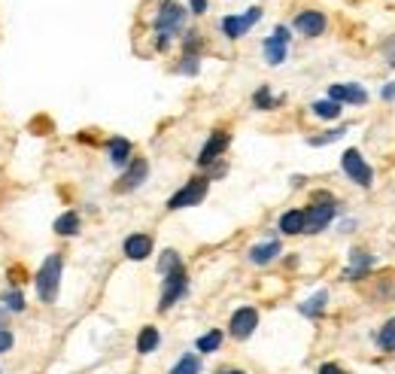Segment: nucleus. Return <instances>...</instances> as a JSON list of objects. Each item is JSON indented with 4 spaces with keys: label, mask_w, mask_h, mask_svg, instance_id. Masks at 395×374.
<instances>
[{
    "label": "nucleus",
    "mask_w": 395,
    "mask_h": 374,
    "mask_svg": "<svg viewBox=\"0 0 395 374\" xmlns=\"http://www.w3.org/2000/svg\"><path fill=\"white\" fill-rule=\"evenodd\" d=\"M61 268H64V259L55 253V256H49L43 265H40L37 277H34V283H37V295L40 301H46V305H52L55 299H58V286H61Z\"/></svg>",
    "instance_id": "obj_1"
},
{
    "label": "nucleus",
    "mask_w": 395,
    "mask_h": 374,
    "mask_svg": "<svg viewBox=\"0 0 395 374\" xmlns=\"http://www.w3.org/2000/svg\"><path fill=\"white\" fill-rule=\"evenodd\" d=\"M182 19H186V10L173 0H165L158 10V19H155V31H158V49H167L171 37L182 27Z\"/></svg>",
    "instance_id": "obj_2"
},
{
    "label": "nucleus",
    "mask_w": 395,
    "mask_h": 374,
    "mask_svg": "<svg viewBox=\"0 0 395 374\" xmlns=\"http://www.w3.org/2000/svg\"><path fill=\"white\" fill-rule=\"evenodd\" d=\"M335 213H337L335 198H331V195H316V204H310L304 210V231L316 235V231L328 229V222L335 220Z\"/></svg>",
    "instance_id": "obj_3"
},
{
    "label": "nucleus",
    "mask_w": 395,
    "mask_h": 374,
    "mask_svg": "<svg viewBox=\"0 0 395 374\" xmlns=\"http://www.w3.org/2000/svg\"><path fill=\"white\" fill-rule=\"evenodd\" d=\"M207 189H210V180H207V176H192V180H189L186 186L180 189V192L171 195V201H167V210L195 207V204H201L204 198H207Z\"/></svg>",
    "instance_id": "obj_4"
},
{
    "label": "nucleus",
    "mask_w": 395,
    "mask_h": 374,
    "mask_svg": "<svg viewBox=\"0 0 395 374\" xmlns=\"http://www.w3.org/2000/svg\"><path fill=\"white\" fill-rule=\"evenodd\" d=\"M189 292V277H186V268H176V271L165 274V289H161V301H158V310H171L182 295Z\"/></svg>",
    "instance_id": "obj_5"
},
{
    "label": "nucleus",
    "mask_w": 395,
    "mask_h": 374,
    "mask_svg": "<svg viewBox=\"0 0 395 374\" xmlns=\"http://www.w3.org/2000/svg\"><path fill=\"white\" fill-rule=\"evenodd\" d=\"M341 165H344V174H347L352 183H359V186H365V189L371 186L374 171L368 167V161L362 159V152H359V150H347V152H344Z\"/></svg>",
    "instance_id": "obj_6"
},
{
    "label": "nucleus",
    "mask_w": 395,
    "mask_h": 374,
    "mask_svg": "<svg viewBox=\"0 0 395 374\" xmlns=\"http://www.w3.org/2000/svg\"><path fill=\"white\" fill-rule=\"evenodd\" d=\"M256 326H259L256 307H237L228 320V331H231V338H237V341H246V338L256 331Z\"/></svg>",
    "instance_id": "obj_7"
},
{
    "label": "nucleus",
    "mask_w": 395,
    "mask_h": 374,
    "mask_svg": "<svg viewBox=\"0 0 395 374\" xmlns=\"http://www.w3.org/2000/svg\"><path fill=\"white\" fill-rule=\"evenodd\" d=\"M259 19H262V10L252 6V10H246L243 16H225L222 19V31H225V37H228V40H237V37H243V34L250 31Z\"/></svg>",
    "instance_id": "obj_8"
},
{
    "label": "nucleus",
    "mask_w": 395,
    "mask_h": 374,
    "mask_svg": "<svg viewBox=\"0 0 395 374\" xmlns=\"http://www.w3.org/2000/svg\"><path fill=\"white\" fill-rule=\"evenodd\" d=\"M286 46H289V27H274V34L265 40V58L267 65H283L286 61Z\"/></svg>",
    "instance_id": "obj_9"
},
{
    "label": "nucleus",
    "mask_w": 395,
    "mask_h": 374,
    "mask_svg": "<svg viewBox=\"0 0 395 374\" xmlns=\"http://www.w3.org/2000/svg\"><path fill=\"white\" fill-rule=\"evenodd\" d=\"M228 131H213V134H210V140H207V143H204V150H201V155H198V165H201V167H207V165H213V161L216 159H219V155L225 152V150H228Z\"/></svg>",
    "instance_id": "obj_10"
},
{
    "label": "nucleus",
    "mask_w": 395,
    "mask_h": 374,
    "mask_svg": "<svg viewBox=\"0 0 395 374\" xmlns=\"http://www.w3.org/2000/svg\"><path fill=\"white\" fill-rule=\"evenodd\" d=\"M295 27H298L301 34H307V37H320V34L326 31V16L316 10L298 12V16H295Z\"/></svg>",
    "instance_id": "obj_11"
},
{
    "label": "nucleus",
    "mask_w": 395,
    "mask_h": 374,
    "mask_svg": "<svg viewBox=\"0 0 395 374\" xmlns=\"http://www.w3.org/2000/svg\"><path fill=\"white\" fill-rule=\"evenodd\" d=\"M146 174H149V165H146V159H134L128 165V171H125L122 183H119V192H131V189H137L140 183L146 180Z\"/></svg>",
    "instance_id": "obj_12"
},
{
    "label": "nucleus",
    "mask_w": 395,
    "mask_h": 374,
    "mask_svg": "<svg viewBox=\"0 0 395 374\" xmlns=\"http://www.w3.org/2000/svg\"><path fill=\"white\" fill-rule=\"evenodd\" d=\"M152 253V237L149 235H131L125 237V256L134 259V262H143Z\"/></svg>",
    "instance_id": "obj_13"
},
{
    "label": "nucleus",
    "mask_w": 395,
    "mask_h": 374,
    "mask_svg": "<svg viewBox=\"0 0 395 374\" xmlns=\"http://www.w3.org/2000/svg\"><path fill=\"white\" fill-rule=\"evenodd\" d=\"M328 97H331V101H337V104H365V101H368L365 89H359V86H331Z\"/></svg>",
    "instance_id": "obj_14"
},
{
    "label": "nucleus",
    "mask_w": 395,
    "mask_h": 374,
    "mask_svg": "<svg viewBox=\"0 0 395 374\" xmlns=\"http://www.w3.org/2000/svg\"><path fill=\"white\" fill-rule=\"evenodd\" d=\"M280 256V241H265V244H256L250 250V262L252 265H267Z\"/></svg>",
    "instance_id": "obj_15"
},
{
    "label": "nucleus",
    "mask_w": 395,
    "mask_h": 374,
    "mask_svg": "<svg viewBox=\"0 0 395 374\" xmlns=\"http://www.w3.org/2000/svg\"><path fill=\"white\" fill-rule=\"evenodd\" d=\"M110 161H112L116 167L131 165V140H125V137H112V140H110Z\"/></svg>",
    "instance_id": "obj_16"
},
{
    "label": "nucleus",
    "mask_w": 395,
    "mask_h": 374,
    "mask_svg": "<svg viewBox=\"0 0 395 374\" xmlns=\"http://www.w3.org/2000/svg\"><path fill=\"white\" fill-rule=\"evenodd\" d=\"M280 231L283 235H301L304 231V210H286L280 216Z\"/></svg>",
    "instance_id": "obj_17"
},
{
    "label": "nucleus",
    "mask_w": 395,
    "mask_h": 374,
    "mask_svg": "<svg viewBox=\"0 0 395 374\" xmlns=\"http://www.w3.org/2000/svg\"><path fill=\"white\" fill-rule=\"evenodd\" d=\"M158 344H161V335H158V329L155 326H143L140 329V335H137V353H152V350H158Z\"/></svg>",
    "instance_id": "obj_18"
},
{
    "label": "nucleus",
    "mask_w": 395,
    "mask_h": 374,
    "mask_svg": "<svg viewBox=\"0 0 395 374\" xmlns=\"http://www.w3.org/2000/svg\"><path fill=\"white\" fill-rule=\"evenodd\" d=\"M76 231H80V213H73V210H67V213H61L58 220H55V235L73 237Z\"/></svg>",
    "instance_id": "obj_19"
},
{
    "label": "nucleus",
    "mask_w": 395,
    "mask_h": 374,
    "mask_svg": "<svg viewBox=\"0 0 395 374\" xmlns=\"http://www.w3.org/2000/svg\"><path fill=\"white\" fill-rule=\"evenodd\" d=\"M195 347H198V353H216V350L222 347V331L219 329H210L207 335L198 338Z\"/></svg>",
    "instance_id": "obj_20"
},
{
    "label": "nucleus",
    "mask_w": 395,
    "mask_h": 374,
    "mask_svg": "<svg viewBox=\"0 0 395 374\" xmlns=\"http://www.w3.org/2000/svg\"><path fill=\"white\" fill-rule=\"evenodd\" d=\"M171 374H201V359H198L195 353H186V356H180V362L171 369Z\"/></svg>",
    "instance_id": "obj_21"
},
{
    "label": "nucleus",
    "mask_w": 395,
    "mask_h": 374,
    "mask_svg": "<svg viewBox=\"0 0 395 374\" xmlns=\"http://www.w3.org/2000/svg\"><path fill=\"white\" fill-rule=\"evenodd\" d=\"M377 347L383 353H395V320L383 323V329H380V335H377Z\"/></svg>",
    "instance_id": "obj_22"
},
{
    "label": "nucleus",
    "mask_w": 395,
    "mask_h": 374,
    "mask_svg": "<svg viewBox=\"0 0 395 374\" xmlns=\"http://www.w3.org/2000/svg\"><path fill=\"white\" fill-rule=\"evenodd\" d=\"M371 265V256H368V253H352V265L347 268V274H344V277H347V280H356V274H365V268H368Z\"/></svg>",
    "instance_id": "obj_23"
},
{
    "label": "nucleus",
    "mask_w": 395,
    "mask_h": 374,
    "mask_svg": "<svg viewBox=\"0 0 395 374\" xmlns=\"http://www.w3.org/2000/svg\"><path fill=\"white\" fill-rule=\"evenodd\" d=\"M313 113L320 119H337V116H341V104L331 101V97H328V101H316L313 104Z\"/></svg>",
    "instance_id": "obj_24"
},
{
    "label": "nucleus",
    "mask_w": 395,
    "mask_h": 374,
    "mask_svg": "<svg viewBox=\"0 0 395 374\" xmlns=\"http://www.w3.org/2000/svg\"><path fill=\"white\" fill-rule=\"evenodd\" d=\"M326 301H328V295H326V292H316L313 299L307 301V305H301V314H304V316H320V314H322V307H326Z\"/></svg>",
    "instance_id": "obj_25"
},
{
    "label": "nucleus",
    "mask_w": 395,
    "mask_h": 374,
    "mask_svg": "<svg viewBox=\"0 0 395 374\" xmlns=\"http://www.w3.org/2000/svg\"><path fill=\"white\" fill-rule=\"evenodd\" d=\"M176 268H182V259H180V253H173V250H165V256L158 259V271H161V274H171V271H176Z\"/></svg>",
    "instance_id": "obj_26"
},
{
    "label": "nucleus",
    "mask_w": 395,
    "mask_h": 374,
    "mask_svg": "<svg viewBox=\"0 0 395 374\" xmlns=\"http://www.w3.org/2000/svg\"><path fill=\"white\" fill-rule=\"evenodd\" d=\"M3 307L12 310V314H22V310H25V295L16 292V289H12V292L6 289V292H3Z\"/></svg>",
    "instance_id": "obj_27"
},
{
    "label": "nucleus",
    "mask_w": 395,
    "mask_h": 374,
    "mask_svg": "<svg viewBox=\"0 0 395 374\" xmlns=\"http://www.w3.org/2000/svg\"><path fill=\"white\" fill-rule=\"evenodd\" d=\"M252 104H256L259 110H274V107H277V101L271 97V89H267V86H262L256 95H252Z\"/></svg>",
    "instance_id": "obj_28"
},
{
    "label": "nucleus",
    "mask_w": 395,
    "mask_h": 374,
    "mask_svg": "<svg viewBox=\"0 0 395 374\" xmlns=\"http://www.w3.org/2000/svg\"><path fill=\"white\" fill-rule=\"evenodd\" d=\"M12 344H16V338H12V331L6 326H0V353L12 350Z\"/></svg>",
    "instance_id": "obj_29"
},
{
    "label": "nucleus",
    "mask_w": 395,
    "mask_h": 374,
    "mask_svg": "<svg viewBox=\"0 0 395 374\" xmlns=\"http://www.w3.org/2000/svg\"><path fill=\"white\" fill-rule=\"evenodd\" d=\"M180 73H198V55H186V61L180 65Z\"/></svg>",
    "instance_id": "obj_30"
},
{
    "label": "nucleus",
    "mask_w": 395,
    "mask_h": 374,
    "mask_svg": "<svg viewBox=\"0 0 395 374\" xmlns=\"http://www.w3.org/2000/svg\"><path fill=\"white\" fill-rule=\"evenodd\" d=\"M383 55L390 58V65L395 67V37H392V40H386V43H383Z\"/></svg>",
    "instance_id": "obj_31"
},
{
    "label": "nucleus",
    "mask_w": 395,
    "mask_h": 374,
    "mask_svg": "<svg viewBox=\"0 0 395 374\" xmlns=\"http://www.w3.org/2000/svg\"><path fill=\"white\" fill-rule=\"evenodd\" d=\"M320 374H347V371H344L341 365H335V362H326V365L320 369Z\"/></svg>",
    "instance_id": "obj_32"
},
{
    "label": "nucleus",
    "mask_w": 395,
    "mask_h": 374,
    "mask_svg": "<svg viewBox=\"0 0 395 374\" xmlns=\"http://www.w3.org/2000/svg\"><path fill=\"white\" fill-rule=\"evenodd\" d=\"M192 12H207V0H192Z\"/></svg>",
    "instance_id": "obj_33"
},
{
    "label": "nucleus",
    "mask_w": 395,
    "mask_h": 374,
    "mask_svg": "<svg viewBox=\"0 0 395 374\" xmlns=\"http://www.w3.org/2000/svg\"><path fill=\"white\" fill-rule=\"evenodd\" d=\"M383 97H395V86H386L383 89Z\"/></svg>",
    "instance_id": "obj_34"
},
{
    "label": "nucleus",
    "mask_w": 395,
    "mask_h": 374,
    "mask_svg": "<svg viewBox=\"0 0 395 374\" xmlns=\"http://www.w3.org/2000/svg\"><path fill=\"white\" fill-rule=\"evenodd\" d=\"M216 374H243L241 369H222V371H216Z\"/></svg>",
    "instance_id": "obj_35"
}]
</instances>
